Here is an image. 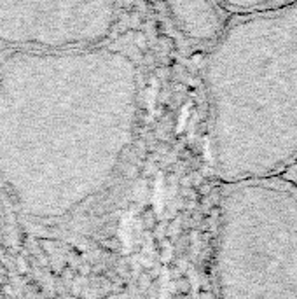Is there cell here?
<instances>
[{
    "label": "cell",
    "instance_id": "6da1fadb",
    "mask_svg": "<svg viewBox=\"0 0 297 299\" xmlns=\"http://www.w3.org/2000/svg\"><path fill=\"white\" fill-rule=\"evenodd\" d=\"M208 161L222 184L297 163V2L233 16L205 65Z\"/></svg>",
    "mask_w": 297,
    "mask_h": 299
},
{
    "label": "cell",
    "instance_id": "7a4b0ae2",
    "mask_svg": "<svg viewBox=\"0 0 297 299\" xmlns=\"http://www.w3.org/2000/svg\"><path fill=\"white\" fill-rule=\"evenodd\" d=\"M215 280L219 299H297V184H222Z\"/></svg>",
    "mask_w": 297,
    "mask_h": 299
},
{
    "label": "cell",
    "instance_id": "3957f363",
    "mask_svg": "<svg viewBox=\"0 0 297 299\" xmlns=\"http://www.w3.org/2000/svg\"><path fill=\"white\" fill-rule=\"evenodd\" d=\"M166 11L182 35L194 42H211V46L229 23L221 2H172L166 4Z\"/></svg>",
    "mask_w": 297,
    "mask_h": 299
}]
</instances>
